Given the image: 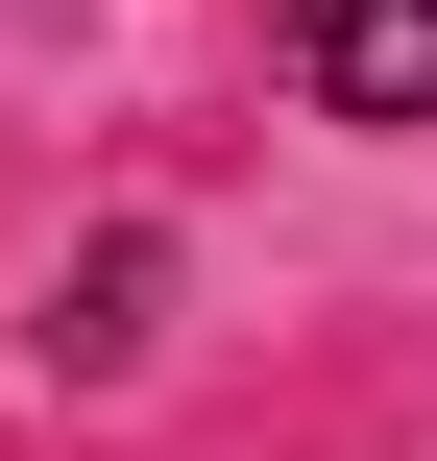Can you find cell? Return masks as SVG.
Returning a JSON list of instances; mask_svg holds the SVG:
<instances>
[{
  "mask_svg": "<svg viewBox=\"0 0 437 461\" xmlns=\"http://www.w3.org/2000/svg\"><path fill=\"white\" fill-rule=\"evenodd\" d=\"M292 97L316 122H437V0H292Z\"/></svg>",
  "mask_w": 437,
  "mask_h": 461,
  "instance_id": "cell-1",
  "label": "cell"
}]
</instances>
